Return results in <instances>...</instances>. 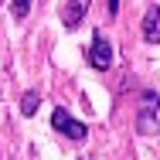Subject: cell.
<instances>
[{
  "label": "cell",
  "instance_id": "cell-1",
  "mask_svg": "<svg viewBox=\"0 0 160 160\" xmlns=\"http://www.w3.org/2000/svg\"><path fill=\"white\" fill-rule=\"evenodd\" d=\"M51 129H55V133H62V136H68V140H85V136H89L85 123H82V119H75L65 106H55V109H51Z\"/></svg>",
  "mask_w": 160,
  "mask_h": 160
},
{
  "label": "cell",
  "instance_id": "cell-2",
  "mask_svg": "<svg viewBox=\"0 0 160 160\" xmlns=\"http://www.w3.org/2000/svg\"><path fill=\"white\" fill-rule=\"evenodd\" d=\"M143 102H140V112H136V133H153L157 129V109H160V96L153 92V89H147L143 92Z\"/></svg>",
  "mask_w": 160,
  "mask_h": 160
},
{
  "label": "cell",
  "instance_id": "cell-3",
  "mask_svg": "<svg viewBox=\"0 0 160 160\" xmlns=\"http://www.w3.org/2000/svg\"><path fill=\"white\" fill-rule=\"evenodd\" d=\"M89 65L99 68V72H106V68L112 65V44L106 41V34H102V31L92 34V44H89Z\"/></svg>",
  "mask_w": 160,
  "mask_h": 160
},
{
  "label": "cell",
  "instance_id": "cell-4",
  "mask_svg": "<svg viewBox=\"0 0 160 160\" xmlns=\"http://www.w3.org/2000/svg\"><path fill=\"white\" fill-rule=\"evenodd\" d=\"M85 10H89V0H68L62 7V24L72 31V28H78L82 21H85Z\"/></svg>",
  "mask_w": 160,
  "mask_h": 160
},
{
  "label": "cell",
  "instance_id": "cell-5",
  "mask_svg": "<svg viewBox=\"0 0 160 160\" xmlns=\"http://www.w3.org/2000/svg\"><path fill=\"white\" fill-rule=\"evenodd\" d=\"M143 38H147L150 44H160V10L157 7H150V10L143 14Z\"/></svg>",
  "mask_w": 160,
  "mask_h": 160
},
{
  "label": "cell",
  "instance_id": "cell-6",
  "mask_svg": "<svg viewBox=\"0 0 160 160\" xmlns=\"http://www.w3.org/2000/svg\"><path fill=\"white\" fill-rule=\"evenodd\" d=\"M38 106H41V96H38V92H24V99H21V112H24V116H34V112H38Z\"/></svg>",
  "mask_w": 160,
  "mask_h": 160
},
{
  "label": "cell",
  "instance_id": "cell-7",
  "mask_svg": "<svg viewBox=\"0 0 160 160\" xmlns=\"http://www.w3.org/2000/svg\"><path fill=\"white\" fill-rule=\"evenodd\" d=\"M10 10H14V17H21V21H24V17H28V10H31V0H14V7H10Z\"/></svg>",
  "mask_w": 160,
  "mask_h": 160
},
{
  "label": "cell",
  "instance_id": "cell-8",
  "mask_svg": "<svg viewBox=\"0 0 160 160\" xmlns=\"http://www.w3.org/2000/svg\"><path fill=\"white\" fill-rule=\"evenodd\" d=\"M109 10L116 14V10H119V0H109Z\"/></svg>",
  "mask_w": 160,
  "mask_h": 160
}]
</instances>
